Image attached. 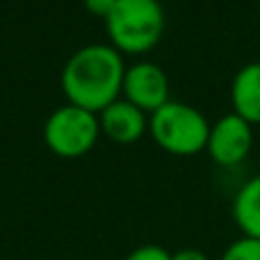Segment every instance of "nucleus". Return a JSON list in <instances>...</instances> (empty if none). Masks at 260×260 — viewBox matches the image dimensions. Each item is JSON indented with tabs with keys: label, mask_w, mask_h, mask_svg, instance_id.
Segmentation results:
<instances>
[{
	"label": "nucleus",
	"mask_w": 260,
	"mask_h": 260,
	"mask_svg": "<svg viewBox=\"0 0 260 260\" xmlns=\"http://www.w3.org/2000/svg\"><path fill=\"white\" fill-rule=\"evenodd\" d=\"M258 5H260V0H258Z\"/></svg>",
	"instance_id": "obj_14"
},
{
	"label": "nucleus",
	"mask_w": 260,
	"mask_h": 260,
	"mask_svg": "<svg viewBox=\"0 0 260 260\" xmlns=\"http://www.w3.org/2000/svg\"><path fill=\"white\" fill-rule=\"evenodd\" d=\"M101 130L108 135L112 142L117 144H135L144 133H146V114L133 103L123 101H114L112 105L101 112Z\"/></svg>",
	"instance_id": "obj_7"
},
{
	"label": "nucleus",
	"mask_w": 260,
	"mask_h": 260,
	"mask_svg": "<svg viewBox=\"0 0 260 260\" xmlns=\"http://www.w3.org/2000/svg\"><path fill=\"white\" fill-rule=\"evenodd\" d=\"M233 219L242 235L260 240V176L249 178L233 199Z\"/></svg>",
	"instance_id": "obj_9"
},
{
	"label": "nucleus",
	"mask_w": 260,
	"mask_h": 260,
	"mask_svg": "<svg viewBox=\"0 0 260 260\" xmlns=\"http://www.w3.org/2000/svg\"><path fill=\"white\" fill-rule=\"evenodd\" d=\"M123 59L114 46L91 44L80 48L62 71V89L71 105L103 112L123 89Z\"/></svg>",
	"instance_id": "obj_1"
},
{
	"label": "nucleus",
	"mask_w": 260,
	"mask_h": 260,
	"mask_svg": "<svg viewBox=\"0 0 260 260\" xmlns=\"http://www.w3.org/2000/svg\"><path fill=\"white\" fill-rule=\"evenodd\" d=\"M117 5V0H85V7L89 9L91 14H96V16H108L110 9Z\"/></svg>",
	"instance_id": "obj_12"
},
{
	"label": "nucleus",
	"mask_w": 260,
	"mask_h": 260,
	"mask_svg": "<svg viewBox=\"0 0 260 260\" xmlns=\"http://www.w3.org/2000/svg\"><path fill=\"white\" fill-rule=\"evenodd\" d=\"M123 94L126 101L139 108L144 114L157 112L169 103V80L167 73L153 62H139L126 69L123 76Z\"/></svg>",
	"instance_id": "obj_6"
},
{
	"label": "nucleus",
	"mask_w": 260,
	"mask_h": 260,
	"mask_svg": "<svg viewBox=\"0 0 260 260\" xmlns=\"http://www.w3.org/2000/svg\"><path fill=\"white\" fill-rule=\"evenodd\" d=\"M99 119L94 112L64 105L55 110L44 126V142L59 157H80L91 151L99 139Z\"/></svg>",
	"instance_id": "obj_4"
},
{
	"label": "nucleus",
	"mask_w": 260,
	"mask_h": 260,
	"mask_svg": "<svg viewBox=\"0 0 260 260\" xmlns=\"http://www.w3.org/2000/svg\"><path fill=\"white\" fill-rule=\"evenodd\" d=\"M233 112L244 121L260 123V62H251L238 71L231 87Z\"/></svg>",
	"instance_id": "obj_8"
},
{
	"label": "nucleus",
	"mask_w": 260,
	"mask_h": 260,
	"mask_svg": "<svg viewBox=\"0 0 260 260\" xmlns=\"http://www.w3.org/2000/svg\"><path fill=\"white\" fill-rule=\"evenodd\" d=\"M148 128L157 146L174 155L201 153L208 146V135H210L206 117L197 108L178 101H169L157 112H153Z\"/></svg>",
	"instance_id": "obj_3"
},
{
	"label": "nucleus",
	"mask_w": 260,
	"mask_h": 260,
	"mask_svg": "<svg viewBox=\"0 0 260 260\" xmlns=\"http://www.w3.org/2000/svg\"><path fill=\"white\" fill-rule=\"evenodd\" d=\"M126 260H171V253L157 244H142L135 251H130Z\"/></svg>",
	"instance_id": "obj_11"
},
{
	"label": "nucleus",
	"mask_w": 260,
	"mask_h": 260,
	"mask_svg": "<svg viewBox=\"0 0 260 260\" xmlns=\"http://www.w3.org/2000/svg\"><path fill=\"white\" fill-rule=\"evenodd\" d=\"M105 25L119 53L142 55L162 39L165 9L157 0H117Z\"/></svg>",
	"instance_id": "obj_2"
},
{
	"label": "nucleus",
	"mask_w": 260,
	"mask_h": 260,
	"mask_svg": "<svg viewBox=\"0 0 260 260\" xmlns=\"http://www.w3.org/2000/svg\"><path fill=\"white\" fill-rule=\"evenodd\" d=\"M219 260H260V240L242 235L224 249Z\"/></svg>",
	"instance_id": "obj_10"
},
{
	"label": "nucleus",
	"mask_w": 260,
	"mask_h": 260,
	"mask_svg": "<svg viewBox=\"0 0 260 260\" xmlns=\"http://www.w3.org/2000/svg\"><path fill=\"white\" fill-rule=\"evenodd\" d=\"M171 260H208V256L201 249H180V251L171 253Z\"/></svg>",
	"instance_id": "obj_13"
},
{
	"label": "nucleus",
	"mask_w": 260,
	"mask_h": 260,
	"mask_svg": "<svg viewBox=\"0 0 260 260\" xmlns=\"http://www.w3.org/2000/svg\"><path fill=\"white\" fill-rule=\"evenodd\" d=\"M253 144L251 123L244 121L235 112L224 114L210 126L208 135V153L221 167H235L249 155Z\"/></svg>",
	"instance_id": "obj_5"
}]
</instances>
